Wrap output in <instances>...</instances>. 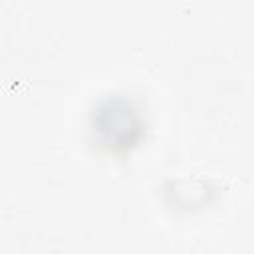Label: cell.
Returning a JSON list of instances; mask_svg holds the SVG:
<instances>
[{"instance_id":"1","label":"cell","mask_w":254,"mask_h":254,"mask_svg":"<svg viewBox=\"0 0 254 254\" xmlns=\"http://www.w3.org/2000/svg\"><path fill=\"white\" fill-rule=\"evenodd\" d=\"M89 135L107 153H127L145 135V119L137 103L121 93L99 97L89 111Z\"/></svg>"}]
</instances>
